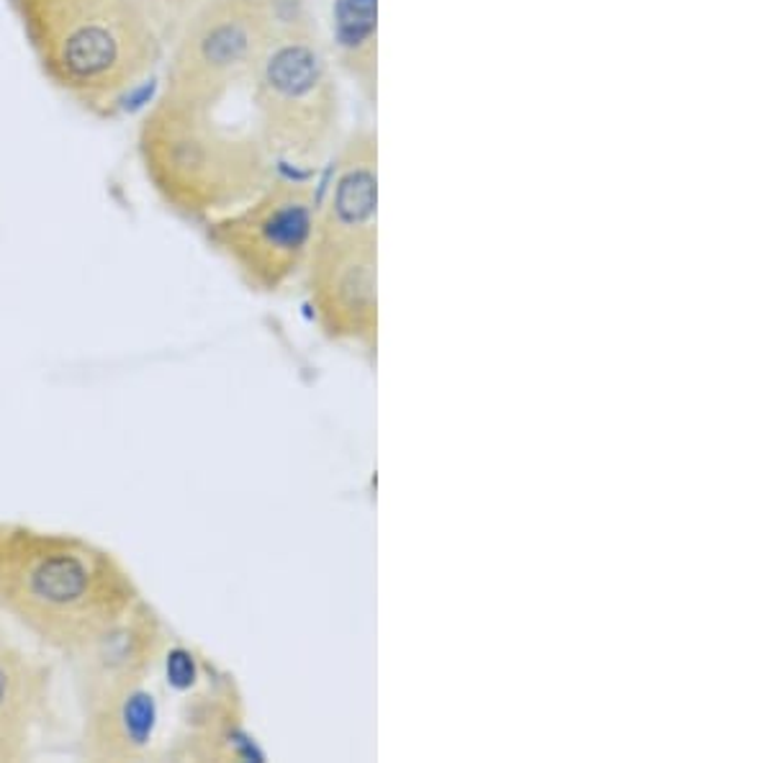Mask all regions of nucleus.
Returning a JSON list of instances; mask_svg holds the SVG:
<instances>
[{"label":"nucleus","mask_w":771,"mask_h":763,"mask_svg":"<svg viewBox=\"0 0 771 763\" xmlns=\"http://www.w3.org/2000/svg\"><path fill=\"white\" fill-rule=\"evenodd\" d=\"M317 199L293 178H273L240 209L209 221V240L256 289L273 291L309 260Z\"/></svg>","instance_id":"6"},{"label":"nucleus","mask_w":771,"mask_h":763,"mask_svg":"<svg viewBox=\"0 0 771 763\" xmlns=\"http://www.w3.org/2000/svg\"><path fill=\"white\" fill-rule=\"evenodd\" d=\"M44 76L96 113H111L162 60L166 34L144 0H11Z\"/></svg>","instance_id":"2"},{"label":"nucleus","mask_w":771,"mask_h":763,"mask_svg":"<svg viewBox=\"0 0 771 763\" xmlns=\"http://www.w3.org/2000/svg\"><path fill=\"white\" fill-rule=\"evenodd\" d=\"M137 154L152 191L188 219L224 217L276 178L256 129L227 124L214 106L166 90L139 121Z\"/></svg>","instance_id":"3"},{"label":"nucleus","mask_w":771,"mask_h":763,"mask_svg":"<svg viewBox=\"0 0 771 763\" xmlns=\"http://www.w3.org/2000/svg\"><path fill=\"white\" fill-rule=\"evenodd\" d=\"M330 54L368 103L379 98V0H332Z\"/></svg>","instance_id":"8"},{"label":"nucleus","mask_w":771,"mask_h":763,"mask_svg":"<svg viewBox=\"0 0 771 763\" xmlns=\"http://www.w3.org/2000/svg\"><path fill=\"white\" fill-rule=\"evenodd\" d=\"M273 39L262 0H201L170 39L166 93L221 109L250 88Z\"/></svg>","instance_id":"5"},{"label":"nucleus","mask_w":771,"mask_h":763,"mask_svg":"<svg viewBox=\"0 0 771 763\" xmlns=\"http://www.w3.org/2000/svg\"><path fill=\"white\" fill-rule=\"evenodd\" d=\"M250 98L256 131L276 165L317 168L340 147V72L319 29L273 34Z\"/></svg>","instance_id":"4"},{"label":"nucleus","mask_w":771,"mask_h":763,"mask_svg":"<svg viewBox=\"0 0 771 763\" xmlns=\"http://www.w3.org/2000/svg\"><path fill=\"white\" fill-rule=\"evenodd\" d=\"M49 671L0 628V763L27 761L47 722Z\"/></svg>","instance_id":"7"},{"label":"nucleus","mask_w":771,"mask_h":763,"mask_svg":"<svg viewBox=\"0 0 771 763\" xmlns=\"http://www.w3.org/2000/svg\"><path fill=\"white\" fill-rule=\"evenodd\" d=\"M142 602L109 551L76 535L0 528V606L54 651L80 659Z\"/></svg>","instance_id":"1"},{"label":"nucleus","mask_w":771,"mask_h":763,"mask_svg":"<svg viewBox=\"0 0 771 763\" xmlns=\"http://www.w3.org/2000/svg\"><path fill=\"white\" fill-rule=\"evenodd\" d=\"M273 34H301L317 31V13L311 0H262Z\"/></svg>","instance_id":"9"},{"label":"nucleus","mask_w":771,"mask_h":763,"mask_svg":"<svg viewBox=\"0 0 771 763\" xmlns=\"http://www.w3.org/2000/svg\"><path fill=\"white\" fill-rule=\"evenodd\" d=\"M147 8H150L152 19L158 21V27L166 39L170 42L176 37V31L183 27V21L196 11V6L201 0H144Z\"/></svg>","instance_id":"10"}]
</instances>
